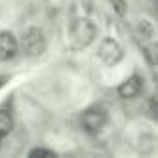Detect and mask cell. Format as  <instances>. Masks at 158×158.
<instances>
[{"mask_svg": "<svg viewBox=\"0 0 158 158\" xmlns=\"http://www.w3.org/2000/svg\"><path fill=\"white\" fill-rule=\"evenodd\" d=\"M110 2H112L114 10H115L119 15H123V13H125V0H110Z\"/></svg>", "mask_w": 158, "mask_h": 158, "instance_id": "30bf717a", "label": "cell"}, {"mask_svg": "<svg viewBox=\"0 0 158 158\" xmlns=\"http://www.w3.org/2000/svg\"><path fill=\"white\" fill-rule=\"evenodd\" d=\"M141 86H143V78L139 74H132L128 80H125L119 86V95L123 99H132L141 91Z\"/></svg>", "mask_w": 158, "mask_h": 158, "instance_id": "8992f818", "label": "cell"}, {"mask_svg": "<svg viewBox=\"0 0 158 158\" xmlns=\"http://www.w3.org/2000/svg\"><path fill=\"white\" fill-rule=\"evenodd\" d=\"M21 48L28 56H39L45 52V35L39 28H28L21 37Z\"/></svg>", "mask_w": 158, "mask_h": 158, "instance_id": "7a4b0ae2", "label": "cell"}, {"mask_svg": "<svg viewBox=\"0 0 158 158\" xmlns=\"http://www.w3.org/2000/svg\"><path fill=\"white\" fill-rule=\"evenodd\" d=\"M28 156L30 158H54L56 156V152L54 151H50V149H43V147H37V149H32L30 152H28Z\"/></svg>", "mask_w": 158, "mask_h": 158, "instance_id": "9c48e42d", "label": "cell"}, {"mask_svg": "<svg viewBox=\"0 0 158 158\" xmlns=\"http://www.w3.org/2000/svg\"><path fill=\"white\" fill-rule=\"evenodd\" d=\"M6 80H8V76H0V86H2V84H4Z\"/></svg>", "mask_w": 158, "mask_h": 158, "instance_id": "8fae6325", "label": "cell"}, {"mask_svg": "<svg viewBox=\"0 0 158 158\" xmlns=\"http://www.w3.org/2000/svg\"><path fill=\"white\" fill-rule=\"evenodd\" d=\"M95 35H97V28L91 21L78 19L69 30V45L73 48H84L95 39Z\"/></svg>", "mask_w": 158, "mask_h": 158, "instance_id": "6da1fadb", "label": "cell"}, {"mask_svg": "<svg viewBox=\"0 0 158 158\" xmlns=\"http://www.w3.org/2000/svg\"><path fill=\"white\" fill-rule=\"evenodd\" d=\"M19 50V41L11 32H0V61L13 60Z\"/></svg>", "mask_w": 158, "mask_h": 158, "instance_id": "5b68a950", "label": "cell"}, {"mask_svg": "<svg viewBox=\"0 0 158 158\" xmlns=\"http://www.w3.org/2000/svg\"><path fill=\"white\" fill-rule=\"evenodd\" d=\"M138 34L141 39H152L154 35V26L151 21H139L138 23Z\"/></svg>", "mask_w": 158, "mask_h": 158, "instance_id": "ba28073f", "label": "cell"}, {"mask_svg": "<svg viewBox=\"0 0 158 158\" xmlns=\"http://www.w3.org/2000/svg\"><path fill=\"white\" fill-rule=\"evenodd\" d=\"M13 130V117L10 112H0V138H6Z\"/></svg>", "mask_w": 158, "mask_h": 158, "instance_id": "52a82bcc", "label": "cell"}, {"mask_svg": "<svg viewBox=\"0 0 158 158\" xmlns=\"http://www.w3.org/2000/svg\"><path fill=\"white\" fill-rule=\"evenodd\" d=\"M104 123H106V110H102L99 106H93V108L86 110L84 115H82V127L89 132H95V130L102 128Z\"/></svg>", "mask_w": 158, "mask_h": 158, "instance_id": "277c9868", "label": "cell"}, {"mask_svg": "<svg viewBox=\"0 0 158 158\" xmlns=\"http://www.w3.org/2000/svg\"><path fill=\"white\" fill-rule=\"evenodd\" d=\"M99 58L106 63V65H115L121 58H123V48L119 47V43L112 37H104L99 45Z\"/></svg>", "mask_w": 158, "mask_h": 158, "instance_id": "3957f363", "label": "cell"}]
</instances>
